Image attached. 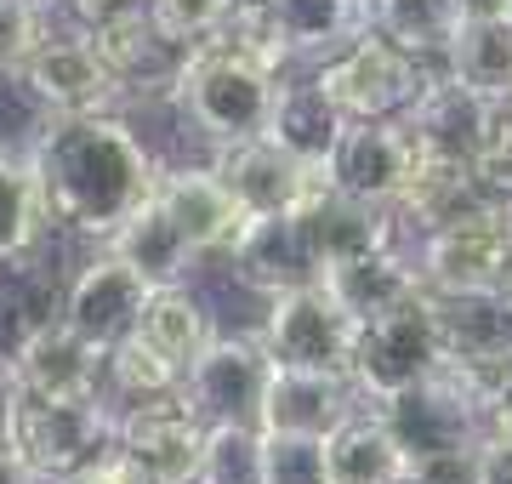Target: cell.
Wrapping results in <instances>:
<instances>
[{"instance_id":"obj_1","label":"cell","mask_w":512,"mask_h":484,"mask_svg":"<svg viewBox=\"0 0 512 484\" xmlns=\"http://www.w3.org/2000/svg\"><path fill=\"white\" fill-rule=\"evenodd\" d=\"M46 217L86 240L109 245L131 211L160 188V160L114 109L97 114H46L29 143Z\"/></svg>"},{"instance_id":"obj_2","label":"cell","mask_w":512,"mask_h":484,"mask_svg":"<svg viewBox=\"0 0 512 484\" xmlns=\"http://www.w3.org/2000/svg\"><path fill=\"white\" fill-rule=\"evenodd\" d=\"M171 97H177V109H183L188 126L200 131L211 149H222V143H245V137H262L268 131L279 75L262 69V63H251V57L228 52V46H217V40H200L188 52Z\"/></svg>"},{"instance_id":"obj_3","label":"cell","mask_w":512,"mask_h":484,"mask_svg":"<svg viewBox=\"0 0 512 484\" xmlns=\"http://www.w3.org/2000/svg\"><path fill=\"white\" fill-rule=\"evenodd\" d=\"M444 371V325L433 291H416L410 302L387 308V314L359 325V348H353V382L370 405H387L410 393L416 382Z\"/></svg>"},{"instance_id":"obj_4","label":"cell","mask_w":512,"mask_h":484,"mask_svg":"<svg viewBox=\"0 0 512 484\" xmlns=\"http://www.w3.org/2000/svg\"><path fill=\"white\" fill-rule=\"evenodd\" d=\"M433 69H439V63L404 52L399 40H387L382 29H365L353 46L325 57L319 86L342 103L348 120H399V114L416 103V92L427 86Z\"/></svg>"},{"instance_id":"obj_5","label":"cell","mask_w":512,"mask_h":484,"mask_svg":"<svg viewBox=\"0 0 512 484\" xmlns=\"http://www.w3.org/2000/svg\"><path fill=\"white\" fill-rule=\"evenodd\" d=\"M262 348L274 365H308V371H348L353 376V348H359V319L330 297L325 285H296L268 297L262 319Z\"/></svg>"},{"instance_id":"obj_6","label":"cell","mask_w":512,"mask_h":484,"mask_svg":"<svg viewBox=\"0 0 512 484\" xmlns=\"http://www.w3.org/2000/svg\"><path fill=\"white\" fill-rule=\"evenodd\" d=\"M12 439L46 479H69L74 467H86L97 450L120 439V410L103 405V393L92 399H29L23 393Z\"/></svg>"},{"instance_id":"obj_7","label":"cell","mask_w":512,"mask_h":484,"mask_svg":"<svg viewBox=\"0 0 512 484\" xmlns=\"http://www.w3.org/2000/svg\"><path fill=\"white\" fill-rule=\"evenodd\" d=\"M421 285L456 297V291H507L512 285V211H484L439 234H421L416 251Z\"/></svg>"},{"instance_id":"obj_8","label":"cell","mask_w":512,"mask_h":484,"mask_svg":"<svg viewBox=\"0 0 512 484\" xmlns=\"http://www.w3.org/2000/svg\"><path fill=\"white\" fill-rule=\"evenodd\" d=\"M404 131L416 137V149L427 160H461V166H473L478 149L490 143L495 120H501V103L484 92H473L467 80H456L450 69H433L427 86L416 92V103L399 114Z\"/></svg>"},{"instance_id":"obj_9","label":"cell","mask_w":512,"mask_h":484,"mask_svg":"<svg viewBox=\"0 0 512 484\" xmlns=\"http://www.w3.org/2000/svg\"><path fill=\"white\" fill-rule=\"evenodd\" d=\"M18 80L46 114H97L126 97L120 75L109 69V57L97 52L92 29H80V35H46L40 52L23 63Z\"/></svg>"},{"instance_id":"obj_10","label":"cell","mask_w":512,"mask_h":484,"mask_svg":"<svg viewBox=\"0 0 512 484\" xmlns=\"http://www.w3.org/2000/svg\"><path fill=\"white\" fill-rule=\"evenodd\" d=\"M416 166H421V149L404 131V120H348L336 154L325 160V177L330 188H342L353 200L399 205Z\"/></svg>"},{"instance_id":"obj_11","label":"cell","mask_w":512,"mask_h":484,"mask_svg":"<svg viewBox=\"0 0 512 484\" xmlns=\"http://www.w3.org/2000/svg\"><path fill=\"white\" fill-rule=\"evenodd\" d=\"M6 365H12V376L29 399H92L109 382V348L92 342L63 314L35 325Z\"/></svg>"},{"instance_id":"obj_12","label":"cell","mask_w":512,"mask_h":484,"mask_svg":"<svg viewBox=\"0 0 512 484\" xmlns=\"http://www.w3.org/2000/svg\"><path fill=\"white\" fill-rule=\"evenodd\" d=\"M268 371H274V359L262 348V336H211L200 359L188 365L183 393L205 422H256Z\"/></svg>"},{"instance_id":"obj_13","label":"cell","mask_w":512,"mask_h":484,"mask_svg":"<svg viewBox=\"0 0 512 484\" xmlns=\"http://www.w3.org/2000/svg\"><path fill=\"white\" fill-rule=\"evenodd\" d=\"M211 166L222 171V183L245 205V217H279V211H302L308 194L325 183V171L296 160L291 149H279L274 137H245V143H222L211 149Z\"/></svg>"},{"instance_id":"obj_14","label":"cell","mask_w":512,"mask_h":484,"mask_svg":"<svg viewBox=\"0 0 512 484\" xmlns=\"http://www.w3.org/2000/svg\"><path fill=\"white\" fill-rule=\"evenodd\" d=\"M205 422L188 405V393H165V399H143V405L120 410V445L154 473L160 484H194L205 456Z\"/></svg>"},{"instance_id":"obj_15","label":"cell","mask_w":512,"mask_h":484,"mask_svg":"<svg viewBox=\"0 0 512 484\" xmlns=\"http://www.w3.org/2000/svg\"><path fill=\"white\" fill-rule=\"evenodd\" d=\"M154 291H160V285L148 280V274H137L126 257H114L109 245H103V257L86 262V268L69 280V291H63V319L80 325L92 342L114 348L120 336H131L137 325H143Z\"/></svg>"},{"instance_id":"obj_16","label":"cell","mask_w":512,"mask_h":484,"mask_svg":"<svg viewBox=\"0 0 512 484\" xmlns=\"http://www.w3.org/2000/svg\"><path fill=\"white\" fill-rule=\"evenodd\" d=\"M365 405V393L348 371H308V365H274L268 393L256 422L268 433H336L353 410Z\"/></svg>"},{"instance_id":"obj_17","label":"cell","mask_w":512,"mask_h":484,"mask_svg":"<svg viewBox=\"0 0 512 484\" xmlns=\"http://www.w3.org/2000/svg\"><path fill=\"white\" fill-rule=\"evenodd\" d=\"M92 40H97V52L109 57V69L120 75L126 92H171L177 75H183L188 52H194V46L171 40L160 23H154L148 0H137V6L114 12V18H103V23H92Z\"/></svg>"},{"instance_id":"obj_18","label":"cell","mask_w":512,"mask_h":484,"mask_svg":"<svg viewBox=\"0 0 512 484\" xmlns=\"http://www.w3.org/2000/svg\"><path fill=\"white\" fill-rule=\"evenodd\" d=\"M296 217H302V234H308L313 257H319V280H325V268H336V262L387 251V245H393V223H399L393 205L353 200L342 188H330V177L313 188L308 205H302Z\"/></svg>"},{"instance_id":"obj_19","label":"cell","mask_w":512,"mask_h":484,"mask_svg":"<svg viewBox=\"0 0 512 484\" xmlns=\"http://www.w3.org/2000/svg\"><path fill=\"white\" fill-rule=\"evenodd\" d=\"M228 257H234L239 280L251 285V291H262V297H279V291H296V285L319 280V257H313L296 211L251 217V223L239 228V240Z\"/></svg>"},{"instance_id":"obj_20","label":"cell","mask_w":512,"mask_h":484,"mask_svg":"<svg viewBox=\"0 0 512 484\" xmlns=\"http://www.w3.org/2000/svg\"><path fill=\"white\" fill-rule=\"evenodd\" d=\"M160 200L200 251H234L239 228L251 223L245 205L228 194L217 166H165L160 171Z\"/></svg>"},{"instance_id":"obj_21","label":"cell","mask_w":512,"mask_h":484,"mask_svg":"<svg viewBox=\"0 0 512 484\" xmlns=\"http://www.w3.org/2000/svg\"><path fill=\"white\" fill-rule=\"evenodd\" d=\"M444 359L456 365H512V285L507 291H456L439 297Z\"/></svg>"},{"instance_id":"obj_22","label":"cell","mask_w":512,"mask_h":484,"mask_svg":"<svg viewBox=\"0 0 512 484\" xmlns=\"http://www.w3.org/2000/svg\"><path fill=\"white\" fill-rule=\"evenodd\" d=\"M393 211H399V223H416L421 234H439L450 223H467V217H484V211H507V205H495L484 194L473 166H461V160H427L421 154L416 177H410V188H404V200Z\"/></svg>"},{"instance_id":"obj_23","label":"cell","mask_w":512,"mask_h":484,"mask_svg":"<svg viewBox=\"0 0 512 484\" xmlns=\"http://www.w3.org/2000/svg\"><path fill=\"white\" fill-rule=\"evenodd\" d=\"M342 131H348V114L342 103L313 80H279V97H274V114H268V137H274L279 149H291L296 160H308V166L325 171V160L336 154L342 143Z\"/></svg>"},{"instance_id":"obj_24","label":"cell","mask_w":512,"mask_h":484,"mask_svg":"<svg viewBox=\"0 0 512 484\" xmlns=\"http://www.w3.org/2000/svg\"><path fill=\"white\" fill-rule=\"evenodd\" d=\"M109 251H114V257H126L131 268L148 274L154 285H183V274L194 268V257H205L200 245L183 234V223L165 211L160 188H154L126 223H120V234L109 240Z\"/></svg>"},{"instance_id":"obj_25","label":"cell","mask_w":512,"mask_h":484,"mask_svg":"<svg viewBox=\"0 0 512 484\" xmlns=\"http://www.w3.org/2000/svg\"><path fill=\"white\" fill-rule=\"evenodd\" d=\"M330 450V479L336 484H393L410 467V450L382 416V405H359L336 433H325Z\"/></svg>"},{"instance_id":"obj_26","label":"cell","mask_w":512,"mask_h":484,"mask_svg":"<svg viewBox=\"0 0 512 484\" xmlns=\"http://www.w3.org/2000/svg\"><path fill=\"white\" fill-rule=\"evenodd\" d=\"M319 285H325L359 325L387 314V308H399V302H410L416 291H427V285H421V268L410 257H399L393 245H387V251H370V257L336 262V268H325Z\"/></svg>"},{"instance_id":"obj_27","label":"cell","mask_w":512,"mask_h":484,"mask_svg":"<svg viewBox=\"0 0 512 484\" xmlns=\"http://www.w3.org/2000/svg\"><path fill=\"white\" fill-rule=\"evenodd\" d=\"M370 29L427 63H444L461 35V0H370Z\"/></svg>"},{"instance_id":"obj_28","label":"cell","mask_w":512,"mask_h":484,"mask_svg":"<svg viewBox=\"0 0 512 484\" xmlns=\"http://www.w3.org/2000/svg\"><path fill=\"white\" fill-rule=\"evenodd\" d=\"M444 69L456 80H467L473 92L507 103L512 97V18H467L450 57H444Z\"/></svg>"},{"instance_id":"obj_29","label":"cell","mask_w":512,"mask_h":484,"mask_svg":"<svg viewBox=\"0 0 512 484\" xmlns=\"http://www.w3.org/2000/svg\"><path fill=\"white\" fill-rule=\"evenodd\" d=\"M183 376H188L183 359H171L160 342L137 325L131 336H120L109 348V382H103V388H109L114 399H126V405H143V399L183 393Z\"/></svg>"},{"instance_id":"obj_30","label":"cell","mask_w":512,"mask_h":484,"mask_svg":"<svg viewBox=\"0 0 512 484\" xmlns=\"http://www.w3.org/2000/svg\"><path fill=\"white\" fill-rule=\"evenodd\" d=\"M296 57H336L370 29V0H274Z\"/></svg>"},{"instance_id":"obj_31","label":"cell","mask_w":512,"mask_h":484,"mask_svg":"<svg viewBox=\"0 0 512 484\" xmlns=\"http://www.w3.org/2000/svg\"><path fill=\"white\" fill-rule=\"evenodd\" d=\"M46 223H52V217H46V200H40L29 154L18 160V154L0 149V262L29 257Z\"/></svg>"},{"instance_id":"obj_32","label":"cell","mask_w":512,"mask_h":484,"mask_svg":"<svg viewBox=\"0 0 512 484\" xmlns=\"http://www.w3.org/2000/svg\"><path fill=\"white\" fill-rule=\"evenodd\" d=\"M211 40L228 46V52H239V57H251V63H262V69H274V75L296 57L291 29H285L274 0H234V12L222 18V29Z\"/></svg>"},{"instance_id":"obj_33","label":"cell","mask_w":512,"mask_h":484,"mask_svg":"<svg viewBox=\"0 0 512 484\" xmlns=\"http://www.w3.org/2000/svg\"><path fill=\"white\" fill-rule=\"evenodd\" d=\"M143 331L154 336V342H160L171 359L194 365V359H200V348L211 342V319H205L200 302L188 297V285H160V291L148 297Z\"/></svg>"},{"instance_id":"obj_34","label":"cell","mask_w":512,"mask_h":484,"mask_svg":"<svg viewBox=\"0 0 512 484\" xmlns=\"http://www.w3.org/2000/svg\"><path fill=\"white\" fill-rule=\"evenodd\" d=\"M194 484H262V422H211Z\"/></svg>"},{"instance_id":"obj_35","label":"cell","mask_w":512,"mask_h":484,"mask_svg":"<svg viewBox=\"0 0 512 484\" xmlns=\"http://www.w3.org/2000/svg\"><path fill=\"white\" fill-rule=\"evenodd\" d=\"M262 484H336L330 450L319 433H268L262 428Z\"/></svg>"},{"instance_id":"obj_36","label":"cell","mask_w":512,"mask_h":484,"mask_svg":"<svg viewBox=\"0 0 512 484\" xmlns=\"http://www.w3.org/2000/svg\"><path fill=\"white\" fill-rule=\"evenodd\" d=\"M46 40V6L35 0H0V75H23V63Z\"/></svg>"},{"instance_id":"obj_37","label":"cell","mask_w":512,"mask_h":484,"mask_svg":"<svg viewBox=\"0 0 512 484\" xmlns=\"http://www.w3.org/2000/svg\"><path fill=\"white\" fill-rule=\"evenodd\" d=\"M148 12L160 23L171 40H183V46H200L222 29V18L234 12V0H148Z\"/></svg>"},{"instance_id":"obj_38","label":"cell","mask_w":512,"mask_h":484,"mask_svg":"<svg viewBox=\"0 0 512 484\" xmlns=\"http://www.w3.org/2000/svg\"><path fill=\"white\" fill-rule=\"evenodd\" d=\"M473 177L484 183V194H490L495 205H507V211H512V109H507V103H501V120H495L490 143L478 149Z\"/></svg>"},{"instance_id":"obj_39","label":"cell","mask_w":512,"mask_h":484,"mask_svg":"<svg viewBox=\"0 0 512 484\" xmlns=\"http://www.w3.org/2000/svg\"><path fill=\"white\" fill-rule=\"evenodd\" d=\"M52 484H160V479H154V473H148V467L137 462L120 439H114V445L97 450L86 467H74L69 479H52Z\"/></svg>"},{"instance_id":"obj_40","label":"cell","mask_w":512,"mask_h":484,"mask_svg":"<svg viewBox=\"0 0 512 484\" xmlns=\"http://www.w3.org/2000/svg\"><path fill=\"white\" fill-rule=\"evenodd\" d=\"M478 484H512V433H490L478 450Z\"/></svg>"},{"instance_id":"obj_41","label":"cell","mask_w":512,"mask_h":484,"mask_svg":"<svg viewBox=\"0 0 512 484\" xmlns=\"http://www.w3.org/2000/svg\"><path fill=\"white\" fill-rule=\"evenodd\" d=\"M0 484H52V479L23 456L18 439H0Z\"/></svg>"},{"instance_id":"obj_42","label":"cell","mask_w":512,"mask_h":484,"mask_svg":"<svg viewBox=\"0 0 512 484\" xmlns=\"http://www.w3.org/2000/svg\"><path fill=\"white\" fill-rule=\"evenodd\" d=\"M18 405H23V388L12 376V365L0 359V439H12V428H18Z\"/></svg>"},{"instance_id":"obj_43","label":"cell","mask_w":512,"mask_h":484,"mask_svg":"<svg viewBox=\"0 0 512 484\" xmlns=\"http://www.w3.org/2000/svg\"><path fill=\"white\" fill-rule=\"evenodd\" d=\"M63 6H69L74 18L86 23V29H92V23L114 18V12H126V6H137V0H63Z\"/></svg>"},{"instance_id":"obj_44","label":"cell","mask_w":512,"mask_h":484,"mask_svg":"<svg viewBox=\"0 0 512 484\" xmlns=\"http://www.w3.org/2000/svg\"><path fill=\"white\" fill-rule=\"evenodd\" d=\"M467 18H512V0H461V23Z\"/></svg>"},{"instance_id":"obj_45","label":"cell","mask_w":512,"mask_h":484,"mask_svg":"<svg viewBox=\"0 0 512 484\" xmlns=\"http://www.w3.org/2000/svg\"><path fill=\"white\" fill-rule=\"evenodd\" d=\"M490 433H512V376H507V388H501V399H495V410H490ZM484 433V439H490Z\"/></svg>"},{"instance_id":"obj_46","label":"cell","mask_w":512,"mask_h":484,"mask_svg":"<svg viewBox=\"0 0 512 484\" xmlns=\"http://www.w3.org/2000/svg\"><path fill=\"white\" fill-rule=\"evenodd\" d=\"M393 484H433V479H427V473H421V467L410 462V467H404V473H399V479H393Z\"/></svg>"},{"instance_id":"obj_47","label":"cell","mask_w":512,"mask_h":484,"mask_svg":"<svg viewBox=\"0 0 512 484\" xmlns=\"http://www.w3.org/2000/svg\"><path fill=\"white\" fill-rule=\"evenodd\" d=\"M35 6H46V12H52V6H63V0H35Z\"/></svg>"},{"instance_id":"obj_48","label":"cell","mask_w":512,"mask_h":484,"mask_svg":"<svg viewBox=\"0 0 512 484\" xmlns=\"http://www.w3.org/2000/svg\"><path fill=\"white\" fill-rule=\"evenodd\" d=\"M507 109H512V97H507Z\"/></svg>"}]
</instances>
